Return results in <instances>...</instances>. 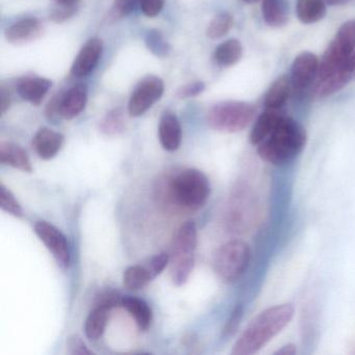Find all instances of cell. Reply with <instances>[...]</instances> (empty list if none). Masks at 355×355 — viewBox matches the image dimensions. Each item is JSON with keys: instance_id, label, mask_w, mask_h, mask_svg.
<instances>
[{"instance_id": "obj_1", "label": "cell", "mask_w": 355, "mask_h": 355, "mask_svg": "<svg viewBox=\"0 0 355 355\" xmlns=\"http://www.w3.org/2000/svg\"><path fill=\"white\" fill-rule=\"evenodd\" d=\"M155 198L171 211H196L209 199L211 184L205 173L186 169L175 175L163 176L155 187Z\"/></svg>"}, {"instance_id": "obj_2", "label": "cell", "mask_w": 355, "mask_h": 355, "mask_svg": "<svg viewBox=\"0 0 355 355\" xmlns=\"http://www.w3.org/2000/svg\"><path fill=\"white\" fill-rule=\"evenodd\" d=\"M294 311L291 303H282L259 313L245 328L234 344L232 354L251 355L261 350L290 323Z\"/></svg>"}, {"instance_id": "obj_3", "label": "cell", "mask_w": 355, "mask_h": 355, "mask_svg": "<svg viewBox=\"0 0 355 355\" xmlns=\"http://www.w3.org/2000/svg\"><path fill=\"white\" fill-rule=\"evenodd\" d=\"M306 141L305 128L293 118L282 116L272 134L257 145V153L267 163L282 165L300 155Z\"/></svg>"}, {"instance_id": "obj_4", "label": "cell", "mask_w": 355, "mask_h": 355, "mask_svg": "<svg viewBox=\"0 0 355 355\" xmlns=\"http://www.w3.org/2000/svg\"><path fill=\"white\" fill-rule=\"evenodd\" d=\"M257 109L244 101H223L211 107L207 113V123L220 132H242L254 119Z\"/></svg>"}, {"instance_id": "obj_5", "label": "cell", "mask_w": 355, "mask_h": 355, "mask_svg": "<svg viewBox=\"0 0 355 355\" xmlns=\"http://www.w3.org/2000/svg\"><path fill=\"white\" fill-rule=\"evenodd\" d=\"M251 261V249L240 240L230 241L222 245L213 259V267L222 282H236L248 268Z\"/></svg>"}, {"instance_id": "obj_6", "label": "cell", "mask_w": 355, "mask_h": 355, "mask_svg": "<svg viewBox=\"0 0 355 355\" xmlns=\"http://www.w3.org/2000/svg\"><path fill=\"white\" fill-rule=\"evenodd\" d=\"M355 51V20L345 22L336 33L334 40L328 45L327 49L320 62L318 80L331 73L334 69L342 65Z\"/></svg>"}, {"instance_id": "obj_7", "label": "cell", "mask_w": 355, "mask_h": 355, "mask_svg": "<svg viewBox=\"0 0 355 355\" xmlns=\"http://www.w3.org/2000/svg\"><path fill=\"white\" fill-rule=\"evenodd\" d=\"M165 91L164 80L159 76H148L143 78L132 92L128 101L130 117H140L146 113L163 96Z\"/></svg>"}, {"instance_id": "obj_8", "label": "cell", "mask_w": 355, "mask_h": 355, "mask_svg": "<svg viewBox=\"0 0 355 355\" xmlns=\"http://www.w3.org/2000/svg\"><path fill=\"white\" fill-rule=\"evenodd\" d=\"M35 232L51 251L60 267L64 269L68 268L70 263V248L63 232L46 221L37 222Z\"/></svg>"}, {"instance_id": "obj_9", "label": "cell", "mask_w": 355, "mask_h": 355, "mask_svg": "<svg viewBox=\"0 0 355 355\" xmlns=\"http://www.w3.org/2000/svg\"><path fill=\"white\" fill-rule=\"evenodd\" d=\"M320 61L311 53H300L291 66L290 80L293 89L297 92L306 90L319 73Z\"/></svg>"}, {"instance_id": "obj_10", "label": "cell", "mask_w": 355, "mask_h": 355, "mask_svg": "<svg viewBox=\"0 0 355 355\" xmlns=\"http://www.w3.org/2000/svg\"><path fill=\"white\" fill-rule=\"evenodd\" d=\"M103 51V43L99 38H91L74 60L70 74L74 78L89 76L98 65Z\"/></svg>"}, {"instance_id": "obj_11", "label": "cell", "mask_w": 355, "mask_h": 355, "mask_svg": "<svg viewBox=\"0 0 355 355\" xmlns=\"http://www.w3.org/2000/svg\"><path fill=\"white\" fill-rule=\"evenodd\" d=\"M43 34V26L37 18H24L6 31V39L14 45L26 44L36 41Z\"/></svg>"}, {"instance_id": "obj_12", "label": "cell", "mask_w": 355, "mask_h": 355, "mask_svg": "<svg viewBox=\"0 0 355 355\" xmlns=\"http://www.w3.org/2000/svg\"><path fill=\"white\" fill-rule=\"evenodd\" d=\"M197 246V227L194 221H187L174 234L170 259L194 257Z\"/></svg>"}, {"instance_id": "obj_13", "label": "cell", "mask_w": 355, "mask_h": 355, "mask_svg": "<svg viewBox=\"0 0 355 355\" xmlns=\"http://www.w3.org/2000/svg\"><path fill=\"white\" fill-rule=\"evenodd\" d=\"M88 101V87L85 84H78L69 90L62 92L61 103H60V115L66 120H71L78 117Z\"/></svg>"}, {"instance_id": "obj_14", "label": "cell", "mask_w": 355, "mask_h": 355, "mask_svg": "<svg viewBox=\"0 0 355 355\" xmlns=\"http://www.w3.org/2000/svg\"><path fill=\"white\" fill-rule=\"evenodd\" d=\"M159 139L165 150H178L182 144V125L178 117L171 112H165L159 123Z\"/></svg>"}, {"instance_id": "obj_15", "label": "cell", "mask_w": 355, "mask_h": 355, "mask_svg": "<svg viewBox=\"0 0 355 355\" xmlns=\"http://www.w3.org/2000/svg\"><path fill=\"white\" fill-rule=\"evenodd\" d=\"M64 136L51 128H42L35 135L33 147L45 161L53 159L63 146Z\"/></svg>"}, {"instance_id": "obj_16", "label": "cell", "mask_w": 355, "mask_h": 355, "mask_svg": "<svg viewBox=\"0 0 355 355\" xmlns=\"http://www.w3.org/2000/svg\"><path fill=\"white\" fill-rule=\"evenodd\" d=\"M53 86V82L38 76H26L19 80L17 92L24 101L34 105H41L44 97Z\"/></svg>"}, {"instance_id": "obj_17", "label": "cell", "mask_w": 355, "mask_h": 355, "mask_svg": "<svg viewBox=\"0 0 355 355\" xmlns=\"http://www.w3.org/2000/svg\"><path fill=\"white\" fill-rule=\"evenodd\" d=\"M0 163L11 166L20 171L31 173L33 166L28 153L19 145L12 142H0Z\"/></svg>"}, {"instance_id": "obj_18", "label": "cell", "mask_w": 355, "mask_h": 355, "mask_svg": "<svg viewBox=\"0 0 355 355\" xmlns=\"http://www.w3.org/2000/svg\"><path fill=\"white\" fill-rule=\"evenodd\" d=\"M282 115H280L275 110H266L254 122L252 130L250 132L251 144H261L275 130L277 124L279 123Z\"/></svg>"}, {"instance_id": "obj_19", "label": "cell", "mask_w": 355, "mask_h": 355, "mask_svg": "<svg viewBox=\"0 0 355 355\" xmlns=\"http://www.w3.org/2000/svg\"><path fill=\"white\" fill-rule=\"evenodd\" d=\"M121 306L134 318L139 329L142 331L148 329L153 321V311L146 301L138 297L124 296L122 298Z\"/></svg>"}, {"instance_id": "obj_20", "label": "cell", "mask_w": 355, "mask_h": 355, "mask_svg": "<svg viewBox=\"0 0 355 355\" xmlns=\"http://www.w3.org/2000/svg\"><path fill=\"white\" fill-rule=\"evenodd\" d=\"M291 88L292 85H291L290 76H279L266 93V109L275 110V111L282 109L290 96Z\"/></svg>"}, {"instance_id": "obj_21", "label": "cell", "mask_w": 355, "mask_h": 355, "mask_svg": "<svg viewBox=\"0 0 355 355\" xmlns=\"http://www.w3.org/2000/svg\"><path fill=\"white\" fill-rule=\"evenodd\" d=\"M261 14L268 26L282 28L288 19V3L286 0H263Z\"/></svg>"}, {"instance_id": "obj_22", "label": "cell", "mask_w": 355, "mask_h": 355, "mask_svg": "<svg viewBox=\"0 0 355 355\" xmlns=\"http://www.w3.org/2000/svg\"><path fill=\"white\" fill-rule=\"evenodd\" d=\"M296 14L302 24H315L325 17V0H297Z\"/></svg>"}, {"instance_id": "obj_23", "label": "cell", "mask_w": 355, "mask_h": 355, "mask_svg": "<svg viewBox=\"0 0 355 355\" xmlns=\"http://www.w3.org/2000/svg\"><path fill=\"white\" fill-rule=\"evenodd\" d=\"M243 55V47L240 41L230 39L216 49L215 61L222 67H230L240 61Z\"/></svg>"}, {"instance_id": "obj_24", "label": "cell", "mask_w": 355, "mask_h": 355, "mask_svg": "<svg viewBox=\"0 0 355 355\" xmlns=\"http://www.w3.org/2000/svg\"><path fill=\"white\" fill-rule=\"evenodd\" d=\"M110 309L105 307L95 306L88 315L85 324V332L87 338L92 340H98L101 338L105 327H107V320H109Z\"/></svg>"}, {"instance_id": "obj_25", "label": "cell", "mask_w": 355, "mask_h": 355, "mask_svg": "<svg viewBox=\"0 0 355 355\" xmlns=\"http://www.w3.org/2000/svg\"><path fill=\"white\" fill-rule=\"evenodd\" d=\"M153 280L145 265L130 266L123 273V284L128 290L138 291Z\"/></svg>"}, {"instance_id": "obj_26", "label": "cell", "mask_w": 355, "mask_h": 355, "mask_svg": "<svg viewBox=\"0 0 355 355\" xmlns=\"http://www.w3.org/2000/svg\"><path fill=\"white\" fill-rule=\"evenodd\" d=\"M99 128L107 136H116L125 130V117L122 109H115L107 114L101 121Z\"/></svg>"}, {"instance_id": "obj_27", "label": "cell", "mask_w": 355, "mask_h": 355, "mask_svg": "<svg viewBox=\"0 0 355 355\" xmlns=\"http://www.w3.org/2000/svg\"><path fill=\"white\" fill-rule=\"evenodd\" d=\"M147 49L159 58H166L171 53V45L165 40L159 30H149L145 36Z\"/></svg>"}, {"instance_id": "obj_28", "label": "cell", "mask_w": 355, "mask_h": 355, "mask_svg": "<svg viewBox=\"0 0 355 355\" xmlns=\"http://www.w3.org/2000/svg\"><path fill=\"white\" fill-rule=\"evenodd\" d=\"M234 26V17L227 12L218 14L207 28V35L211 40H217L225 36Z\"/></svg>"}, {"instance_id": "obj_29", "label": "cell", "mask_w": 355, "mask_h": 355, "mask_svg": "<svg viewBox=\"0 0 355 355\" xmlns=\"http://www.w3.org/2000/svg\"><path fill=\"white\" fill-rule=\"evenodd\" d=\"M0 207L3 211L17 218H21L24 216V209L21 205L18 202L13 193L1 184L0 186Z\"/></svg>"}, {"instance_id": "obj_30", "label": "cell", "mask_w": 355, "mask_h": 355, "mask_svg": "<svg viewBox=\"0 0 355 355\" xmlns=\"http://www.w3.org/2000/svg\"><path fill=\"white\" fill-rule=\"evenodd\" d=\"M141 0H115L113 8L109 14V19L116 20L121 19L130 15L137 6L140 5Z\"/></svg>"}, {"instance_id": "obj_31", "label": "cell", "mask_w": 355, "mask_h": 355, "mask_svg": "<svg viewBox=\"0 0 355 355\" xmlns=\"http://www.w3.org/2000/svg\"><path fill=\"white\" fill-rule=\"evenodd\" d=\"M122 298L123 297L120 296L119 293L112 290V288H107V290L101 291L96 295L95 306L105 307L111 311L114 307L121 305Z\"/></svg>"}, {"instance_id": "obj_32", "label": "cell", "mask_w": 355, "mask_h": 355, "mask_svg": "<svg viewBox=\"0 0 355 355\" xmlns=\"http://www.w3.org/2000/svg\"><path fill=\"white\" fill-rule=\"evenodd\" d=\"M169 259L170 257L167 253H159V254L155 255V257L149 259L144 263L153 279L165 270V268L169 263Z\"/></svg>"}, {"instance_id": "obj_33", "label": "cell", "mask_w": 355, "mask_h": 355, "mask_svg": "<svg viewBox=\"0 0 355 355\" xmlns=\"http://www.w3.org/2000/svg\"><path fill=\"white\" fill-rule=\"evenodd\" d=\"M78 6L80 5H59V8H57V9L51 12L49 18H51V21L55 22V24H64V22L67 21V20H69L70 18L76 15L78 10Z\"/></svg>"}, {"instance_id": "obj_34", "label": "cell", "mask_w": 355, "mask_h": 355, "mask_svg": "<svg viewBox=\"0 0 355 355\" xmlns=\"http://www.w3.org/2000/svg\"><path fill=\"white\" fill-rule=\"evenodd\" d=\"M243 313H244V309H243L242 305L239 304L234 307L227 323H226L225 327H224L223 336L225 338L234 336L236 334L239 326H240L241 321H242Z\"/></svg>"}, {"instance_id": "obj_35", "label": "cell", "mask_w": 355, "mask_h": 355, "mask_svg": "<svg viewBox=\"0 0 355 355\" xmlns=\"http://www.w3.org/2000/svg\"><path fill=\"white\" fill-rule=\"evenodd\" d=\"M68 352L72 355H90L92 354L88 347L85 344L80 336L72 334L67 338Z\"/></svg>"}, {"instance_id": "obj_36", "label": "cell", "mask_w": 355, "mask_h": 355, "mask_svg": "<svg viewBox=\"0 0 355 355\" xmlns=\"http://www.w3.org/2000/svg\"><path fill=\"white\" fill-rule=\"evenodd\" d=\"M205 90V83L194 82L182 87V88L178 91V93H176V95H178V98L180 99L192 98V97L198 96V95H200Z\"/></svg>"}, {"instance_id": "obj_37", "label": "cell", "mask_w": 355, "mask_h": 355, "mask_svg": "<svg viewBox=\"0 0 355 355\" xmlns=\"http://www.w3.org/2000/svg\"><path fill=\"white\" fill-rule=\"evenodd\" d=\"M165 0H141L140 8L145 16L155 17L161 13Z\"/></svg>"}, {"instance_id": "obj_38", "label": "cell", "mask_w": 355, "mask_h": 355, "mask_svg": "<svg viewBox=\"0 0 355 355\" xmlns=\"http://www.w3.org/2000/svg\"><path fill=\"white\" fill-rule=\"evenodd\" d=\"M61 97L62 92H60L59 94L55 95V96L49 101V105H47L45 113H46V117L49 118V120H51V121L55 122L57 121L59 118H61V115H60Z\"/></svg>"}, {"instance_id": "obj_39", "label": "cell", "mask_w": 355, "mask_h": 355, "mask_svg": "<svg viewBox=\"0 0 355 355\" xmlns=\"http://www.w3.org/2000/svg\"><path fill=\"white\" fill-rule=\"evenodd\" d=\"M11 105V96H10L9 91L1 87L0 88V109H1V115H5L8 110L10 109Z\"/></svg>"}, {"instance_id": "obj_40", "label": "cell", "mask_w": 355, "mask_h": 355, "mask_svg": "<svg viewBox=\"0 0 355 355\" xmlns=\"http://www.w3.org/2000/svg\"><path fill=\"white\" fill-rule=\"evenodd\" d=\"M297 348L294 344H286L274 352L276 355H294L296 354Z\"/></svg>"}, {"instance_id": "obj_41", "label": "cell", "mask_w": 355, "mask_h": 355, "mask_svg": "<svg viewBox=\"0 0 355 355\" xmlns=\"http://www.w3.org/2000/svg\"><path fill=\"white\" fill-rule=\"evenodd\" d=\"M350 0H325V3L327 5L332 6V7H336V6H344L348 3Z\"/></svg>"}, {"instance_id": "obj_42", "label": "cell", "mask_w": 355, "mask_h": 355, "mask_svg": "<svg viewBox=\"0 0 355 355\" xmlns=\"http://www.w3.org/2000/svg\"><path fill=\"white\" fill-rule=\"evenodd\" d=\"M57 1L58 5H63V6H74V5H80V0H55Z\"/></svg>"}, {"instance_id": "obj_43", "label": "cell", "mask_w": 355, "mask_h": 355, "mask_svg": "<svg viewBox=\"0 0 355 355\" xmlns=\"http://www.w3.org/2000/svg\"><path fill=\"white\" fill-rule=\"evenodd\" d=\"M245 3H257V1H259V0H244Z\"/></svg>"}, {"instance_id": "obj_44", "label": "cell", "mask_w": 355, "mask_h": 355, "mask_svg": "<svg viewBox=\"0 0 355 355\" xmlns=\"http://www.w3.org/2000/svg\"><path fill=\"white\" fill-rule=\"evenodd\" d=\"M352 58H353V60H354V61H355V51H354V53H352Z\"/></svg>"}]
</instances>
